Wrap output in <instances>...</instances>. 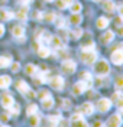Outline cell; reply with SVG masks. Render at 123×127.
Returning a JSON list of instances; mask_svg holds the SVG:
<instances>
[{
  "instance_id": "cell-17",
  "label": "cell",
  "mask_w": 123,
  "mask_h": 127,
  "mask_svg": "<svg viewBox=\"0 0 123 127\" xmlns=\"http://www.w3.org/2000/svg\"><path fill=\"white\" fill-rule=\"evenodd\" d=\"M15 17V13L13 12H10V10H6V9H0V19L1 20H10V19H13Z\"/></svg>"
},
{
  "instance_id": "cell-32",
  "label": "cell",
  "mask_w": 123,
  "mask_h": 127,
  "mask_svg": "<svg viewBox=\"0 0 123 127\" xmlns=\"http://www.w3.org/2000/svg\"><path fill=\"white\" fill-rule=\"evenodd\" d=\"M38 113V105L36 104H31L28 108H26V114L28 116H32V114H36Z\"/></svg>"
},
{
  "instance_id": "cell-36",
  "label": "cell",
  "mask_w": 123,
  "mask_h": 127,
  "mask_svg": "<svg viewBox=\"0 0 123 127\" xmlns=\"http://www.w3.org/2000/svg\"><path fill=\"white\" fill-rule=\"evenodd\" d=\"M59 119H61V116H59V114H57V116H49V117H48L49 123H52V127H54L58 121H59Z\"/></svg>"
},
{
  "instance_id": "cell-51",
  "label": "cell",
  "mask_w": 123,
  "mask_h": 127,
  "mask_svg": "<svg viewBox=\"0 0 123 127\" xmlns=\"http://www.w3.org/2000/svg\"><path fill=\"white\" fill-rule=\"evenodd\" d=\"M3 33H4V26H3V25L0 23V38L3 36Z\"/></svg>"
},
{
  "instance_id": "cell-40",
  "label": "cell",
  "mask_w": 123,
  "mask_h": 127,
  "mask_svg": "<svg viewBox=\"0 0 123 127\" xmlns=\"http://www.w3.org/2000/svg\"><path fill=\"white\" fill-rule=\"evenodd\" d=\"M116 104H117V108L120 110V113H123V95L117 100V101H116Z\"/></svg>"
},
{
  "instance_id": "cell-23",
  "label": "cell",
  "mask_w": 123,
  "mask_h": 127,
  "mask_svg": "<svg viewBox=\"0 0 123 127\" xmlns=\"http://www.w3.org/2000/svg\"><path fill=\"white\" fill-rule=\"evenodd\" d=\"M49 45H51V48L57 49V48H59L61 45H62V42H61V39H59V36H51Z\"/></svg>"
},
{
  "instance_id": "cell-38",
  "label": "cell",
  "mask_w": 123,
  "mask_h": 127,
  "mask_svg": "<svg viewBox=\"0 0 123 127\" xmlns=\"http://www.w3.org/2000/svg\"><path fill=\"white\" fill-rule=\"evenodd\" d=\"M68 124H70V121H67V120H64V119H59V121L57 123L58 127H68Z\"/></svg>"
},
{
  "instance_id": "cell-20",
  "label": "cell",
  "mask_w": 123,
  "mask_h": 127,
  "mask_svg": "<svg viewBox=\"0 0 123 127\" xmlns=\"http://www.w3.org/2000/svg\"><path fill=\"white\" fill-rule=\"evenodd\" d=\"M55 19H57V15H55L54 12H48V13L42 15V20L46 22V23H52V22H55Z\"/></svg>"
},
{
  "instance_id": "cell-25",
  "label": "cell",
  "mask_w": 123,
  "mask_h": 127,
  "mask_svg": "<svg viewBox=\"0 0 123 127\" xmlns=\"http://www.w3.org/2000/svg\"><path fill=\"white\" fill-rule=\"evenodd\" d=\"M88 49H94V40L93 39H85L81 45V51H88Z\"/></svg>"
},
{
  "instance_id": "cell-55",
  "label": "cell",
  "mask_w": 123,
  "mask_h": 127,
  "mask_svg": "<svg viewBox=\"0 0 123 127\" xmlns=\"http://www.w3.org/2000/svg\"><path fill=\"white\" fill-rule=\"evenodd\" d=\"M93 1H101V0H93Z\"/></svg>"
},
{
  "instance_id": "cell-9",
  "label": "cell",
  "mask_w": 123,
  "mask_h": 127,
  "mask_svg": "<svg viewBox=\"0 0 123 127\" xmlns=\"http://www.w3.org/2000/svg\"><path fill=\"white\" fill-rule=\"evenodd\" d=\"M122 126V117L120 114H113L109 121H107V127H120Z\"/></svg>"
},
{
  "instance_id": "cell-39",
  "label": "cell",
  "mask_w": 123,
  "mask_h": 127,
  "mask_svg": "<svg viewBox=\"0 0 123 127\" xmlns=\"http://www.w3.org/2000/svg\"><path fill=\"white\" fill-rule=\"evenodd\" d=\"M62 108L64 110H70L71 108V101L70 100H62Z\"/></svg>"
},
{
  "instance_id": "cell-10",
  "label": "cell",
  "mask_w": 123,
  "mask_h": 127,
  "mask_svg": "<svg viewBox=\"0 0 123 127\" xmlns=\"http://www.w3.org/2000/svg\"><path fill=\"white\" fill-rule=\"evenodd\" d=\"M112 62L115 64V65H122L123 64V51L122 49H117L115 51L113 54H112Z\"/></svg>"
},
{
  "instance_id": "cell-3",
  "label": "cell",
  "mask_w": 123,
  "mask_h": 127,
  "mask_svg": "<svg viewBox=\"0 0 123 127\" xmlns=\"http://www.w3.org/2000/svg\"><path fill=\"white\" fill-rule=\"evenodd\" d=\"M49 85L54 88V90H57V91H62L64 87H65V81L62 77H59V75H55V77H52V78L48 79Z\"/></svg>"
},
{
  "instance_id": "cell-26",
  "label": "cell",
  "mask_w": 123,
  "mask_h": 127,
  "mask_svg": "<svg viewBox=\"0 0 123 127\" xmlns=\"http://www.w3.org/2000/svg\"><path fill=\"white\" fill-rule=\"evenodd\" d=\"M68 7H70V10H71L73 13H80L81 9H82V6H81V3H77V1H75V3H71Z\"/></svg>"
},
{
  "instance_id": "cell-1",
  "label": "cell",
  "mask_w": 123,
  "mask_h": 127,
  "mask_svg": "<svg viewBox=\"0 0 123 127\" xmlns=\"http://www.w3.org/2000/svg\"><path fill=\"white\" fill-rule=\"evenodd\" d=\"M94 72L100 75V77H103V75H107L109 72H110V65L107 62L106 59H100V61H96L94 62Z\"/></svg>"
},
{
  "instance_id": "cell-11",
  "label": "cell",
  "mask_w": 123,
  "mask_h": 127,
  "mask_svg": "<svg viewBox=\"0 0 123 127\" xmlns=\"http://www.w3.org/2000/svg\"><path fill=\"white\" fill-rule=\"evenodd\" d=\"M80 113L84 114V116H93V113H94V105L87 101V103H84L81 107H80Z\"/></svg>"
},
{
  "instance_id": "cell-28",
  "label": "cell",
  "mask_w": 123,
  "mask_h": 127,
  "mask_svg": "<svg viewBox=\"0 0 123 127\" xmlns=\"http://www.w3.org/2000/svg\"><path fill=\"white\" fill-rule=\"evenodd\" d=\"M10 64H12V61L9 56H0V68H7Z\"/></svg>"
},
{
  "instance_id": "cell-19",
  "label": "cell",
  "mask_w": 123,
  "mask_h": 127,
  "mask_svg": "<svg viewBox=\"0 0 123 127\" xmlns=\"http://www.w3.org/2000/svg\"><path fill=\"white\" fill-rule=\"evenodd\" d=\"M41 104L45 110H49V108L54 107V98H52V97H46V98L41 100Z\"/></svg>"
},
{
  "instance_id": "cell-18",
  "label": "cell",
  "mask_w": 123,
  "mask_h": 127,
  "mask_svg": "<svg viewBox=\"0 0 123 127\" xmlns=\"http://www.w3.org/2000/svg\"><path fill=\"white\" fill-rule=\"evenodd\" d=\"M81 22H82V16L80 13H73V15L70 16V23L73 25V26H78Z\"/></svg>"
},
{
  "instance_id": "cell-7",
  "label": "cell",
  "mask_w": 123,
  "mask_h": 127,
  "mask_svg": "<svg viewBox=\"0 0 123 127\" xmlns=\"http://www.w3.org/2000/svg\"><path fill=\"white\" fill-rule=\"evenodd\" d=\"M96 107H97V110L100 113H107V111L110 110V107H112V100H109V98H100Z\"/></svg>"
},
{
  "instance_id": "cell-43",
  "label": "cell",
  "mask_w": 123,
  "mask_h": 127,
  "mask_svg": "<svg viewBox=\"0 0 123 127\" xmlns=\"http://www.w3.org/2000/svg\"><path fill=\"white\" fill-rule=\"evenodd\" d=\"M80 119H82L81 113H77V114H73L71 116V121H77V120H80Z\"/></svg>"
},
{
  "instance_id": "cell-21",
  "label": "cell",
  "mask_w": 123,
  "mask_h": 127,
  "mask_svg": "<svg viewBox=\"0 0 123 127\" xmlns=\"http://www.w3.org/2000/svg\"><path fill=\"white\" fill-rule=\"evenodd\" d=\"M38 55L41 58H48L51 55V49L48 46H39L38 48Z\"/></svg>"
},
{
  "instance_id": "cell-31",
  "label": "cell",
  "mask_w": 123,
  "mask_h": 127,
  "mask_svg": "<svg viewBox=\"0 0 123 127\" xmlns=\"http://www.w3.org/2000/svg\"><path fill=\"white\" fill-rule=\"evenodd\" d=\"M71 124H73V127H88L87 121L84 119H80V120H77V121H71Z\"/></svg>"
},
{
  "instance_id": "cell-22",
  "label": "cell",
  "mask_w": 123,
  "mask_h": 127,
  "mask_svg": "<svg viewBox=\"0 0 123 127\" xmlns=\"http://www.w3.org/2000/svg\"><path fill=\"white\" fill-rule=\"evenodd\" d=\"M96 26H97L98 29H106L107 26H109V19L107 17H98L97 22H96Z\"/></svg>"
},
{
  "instance_id": "cell-29",
  "label": "cell",
  "mask_w": 123,
  "mask_h": 127,
  "mask_svg": "<svg viewBox=\"0 0 123 127\" xmlns=\"http://www.w3.org/2000/svg\"><path fill=\"white\" fill-rule=\"evenodd\" d=\"M55 25H57L58 29H65L67 20L64 19V17H58V19H55Z\"/></svg>"
},
{
  "instance_id": "cell-27",
  "label": "cell",
  "mask_w": 123,
  "mask_h": 127,
  "mask_svg": "<svg viewBox=\"0 0 123 127\" xmlns=\"http://www.w3.org/2000/svg\"><path fill=\"white\" fill-rule=\"evenodd\" d=\"M31 119H29V124L32 127H36L38 124H39V121H41V119H39V116L38 114H32V116H29Z\"/></svg>"
},
{
  "instance_id": "cell-53",
  "label": "cell",
  "mask_w": 123,
  "mask_h": 127,
  "mask_svg": "<svg viewBox=\"0 0 123 127\" xmlns=\"http://www.w3.org/2000/svg\"><path fill=\"white\" fill-rule=\"evenodd\" d=\"M62 1H65V3H67V4H68V6H70V4L73 3V0H62Z\"/></svg>"
},
{
  "instance_id": "cell-45",
  "label": "cell",
  "mask_w": 123,
  "mask_h": 127,
  "mask_svg": "<svg viewBox=\"0 0 123 127\" xmlns=\"http://www.w3.org/2000/svg\"><path fill=\"white\" fill-rule=\"evenodd\" d=\"M116 33H117L119 36H123V26H117V28H116Z\"/></svg>"
},
{
  "instance_id": "cell-37",
  "label": "cell",
  "mask_w": 123,
  "mask_h": 127,
  "mask_svg": "<svg viewBox=\"0 0 123 127\" xmlns=\"http://www.w3.org/2000/svg\"><path fill=\"white\" fill-rule=\"evenodd\" d=\"M38 97H39L41 100H43V98H46V97H51V93H49L48 90H41V91L38 93Z\"/></svg>"
},
{
  "instance_id": "cell-2",
  "label": "cell",
  "mask_w": 123,
  "mask_h": 127,
  "mask_svg": "<svg viewBox=\"0 0 123 127\" xmlns=\"http://www.w3.org/2000/svg\"><path fill=\"white\" fill-rule=\"evenodd\" d=\"M80 58L84 64L87 65H93L97 61V52L94 49H88V51H81L80 52Z\"/></svg>"
},
{
  "instance_id": "cell-48",
  "label": "cell",
  "mask_w": 123,
  "mask_h": 127,
  "mask_svg": "<svg viewBox=\"0 0 123 127\" xmlns=\"http://www.w3.org/2000/svg\"><path fill=\"white\" fill-rule=\"evenodd\" d=\"M33 17H35V19H38V20H42V13H39V12H35Z\"/></svg>"
},
{
  "instance_id": "cell-35",
  "label": "cell",
  "mask_w": 123,
  "mask_h": 127,
  "mask_svg": "<svg viewBox=\"0 0 123 127\" xmlns=\"http://www.w3.org/2000/svg\"><path fill=\"white\" fill-rule=\"evenodd\" d=\"M9 111H10V114L12 116H17L19 113H20V108H19V104H13L10 108H9Z\"/></svg>"
},
{
  "instance_id": "cell-47",
  "label": "cell",
  "mask_w": 123,
  "mask_h": 127,
  "mask_svg": "<svg viewBox=\"0 0 123 127\" xmlns=\"http://www.w3.org/2000/svg\"><path fill=\"white\" fill-rule=\"evenodd\" d=\"M7 120H9L7 114H1V116H0V121H1V123H4V121H7Z\"/></svg>"
},
{
  "instance_id": "cell-8",
  "label": "cell",
  "mask_w": 123,
  "mask_h": 127,
  "mask_svg": "<svg viewBox=\"0 0 123 127\" xmlns=\"http://www.w3.org/2000/svg\"><path fill=\"white\" fill-rule=\"evenodd\" d=\"M15 17H17L19 20H23V22H25V20L29 17V10H28V6L22 4V7H20L16 13H15Z\"/></svg>"
},
{
  "instance_id": "cell-54",
  "label": "cell",
  "mask_w": 123,
  "mask_h": 127,
  "mask_svg": "<svg viewBox=\"0 0 123 127\" xmlns=\"http://www.w3.org/2000/svg\"><path fill=\"white\" fill-rule=\"evenodd\" d=\"M45 1H48V3H51V1H55V0H45Z\"/></svg>"
},
{
  "instance_id": "cell-6",
  "label": "cell",
  "mask_w": 123,
  "mask_h": 127,
  "mask_svg": "<svg viewBox=\"0 0 123 127\" xmlns=\"http://www.w3.org/2000/svg\"><path fill=\"white\" fill-rule=\"evenodd\" d=\"M61 69L65 74H74L75 69H77V64L74 62V61H71V59H65L62 62V65H61Z\"/></svg>"
},
{
  "instance_id": "cell-50",
  "label": "cell",
  "mask_w": 123,
  "mask_h": 127,
  "mask_svg": "<svg viewBox=\"0 0 123 127\" xmlns=\"http://www.w3.org/2000/svg\"><path fill=\"white\" fill-rule=\"evenodd\" d=\"M93 127H104V124H103L101 121H96V123H94V126H93Z\"/></svg>"
},
{
  "instance_id": "cell-13",
  "label": "cell",
  "mask_w": 123,
  "mask_h": 127,
  "mask_svg": "<svg viewBox=\"0 0 123 127\" xmlns=\"http://www.w3.org/2000/svg\"><path fill=\"white\" fill-rule=\"evenodd\" d=\"M12 35H13V38H16V39L25 36V28L22 25H15V26L12 28Z\"/></svg>"
},
{
  "instance_id": "cell-44",
  "label": "cell",
  "mask_w": 123,
  "mask_h": 127,
  "mask_svg": "<svg viewBox=\"0 0 123 127\" xmlns=\"http://www.w3.org/2000/svg\"><path fill=\"white\" fill-rule=\"evenodd\" d=\"M122 91H117V93H115V94H113V97H112V100H113V101H117V100H119V98H120V97H122Z\"/></svg>"
},
{
  "instance_id": "cell-33",
  "label": "cell",
  "mask_w": 123,
  "mask_h": 127,
  "mask_svg": "<svg viewBox=\"0 0 123 127\" xmlns=\"http://www.w3.org/2000/svg\"><path fill=\"white\" fill-rule=\"evenodd\" d=\"M81 79L82 81H87V82H93V75L88 71H82L81 72Z\"/></svg>"
},
{
  "instance_id": "cell-41",
  "label": "cell",
  "mask_w": 123,
  "mask_h": 127,
  "mask_svg": "<svg viewBox=\"0 0 123 127\" xmlns=\"http://www.w3.org/2000/svg\"><path fill=\"white\" fill-rule=\"evenodd\" d=\"M20 69V64L19 62H13L12 64V72H17Z\"/></svg>"
},
{
  "instance_id": "cell-56",
  "label": "cell",
  "mask_w": 123,
  "mask_h": 127,
  "mask_svg": "<svg viewBox=\"0 0 123 127\" xmlns=\"http://www.w3.org/2000/svg\"><path fill=\"white\" fill-rule=\"evenodd\" d=\"M0 127H9V126H0Z\"/></svg>"
},
{
  "instance_id": "cell-34",
  "label": "cell",
  "mask_w": 123,
  "mask_h": 127,
  "mask_svg": "<svg viewBox=\"0 0 123 127\" xmlns=\"http://www.w3.org/2000/svg\"><path fill=\"white\" fill-rule=\"evenodd\" d=\"M71 36H73V39H80L82 36V31L80 28H75L73 32H71Z\"/></svg>"
},
{
  "instance_id": "cell-14",
  "label": "cell",
  "mask_w": 123,
  "mask_h": 127,
  "mask_svg": "<svg viewBox=\"0 0 123 127\" xmlns=\"http://www.w3.org/2000/svg\"><path fill=\"white\" fill-rule=\"evenodd\" d=\"M16 88H17V91H19L20 94H23V95H26V94H28V91L31 90V88H29V84H28L26 81H23V79H20V81H17V84H16Z\"/></svg>"
},
{
  "instance_id": "cell-57",
  "label": "cell",
  "mask_w": 123,
  "mask_h": 127,
  "mask_svg": "<svg viewBox=\"0 0 123 127\" xmlns=\"http://www.w3.org/2000/svg\"><path fill=\"white\" fill-rule=\"evenodd\" d=\"M122 48H123V43H122ZM122 51H123V49H122Z\"/></svg>"
},
{
  "instance_id": "cell-4",
  "label": "cell",
  "mask_w": 123,
  "mask_h": 127,
  "mask_svg": "<svg viewBox=\"0 0 123 127\" xmlns=\"http://www.w3.org/2000/svg\"><path fill=\"white\" fill-rule=\"evenodd\" d=\"M90 85H91V82H87V81H82V79H80L78 82H75V84H74L73 93L75 95H80V94H82V93H85V91L90 88Z\"/></svg>"
},
{
  "instance_id": "cell-5",
  "label": "cell",
  "mask_w": 123,
  "mask_h": 127,
  "mask_svg": "<svg viewBox=\"0 0 123 127\" xmlns=\"http://www.w3.org/2000/svg\"><path fill=\"white\" fill-rule=\"evenodd\" d=\"M0 103H1V105H3L6 110H9V108L15 104V100H13V97H12L10 93H4V94L0 95Z\"/></svg>"
},
{
  "instance_id": "cell-16",
  "label": "cell",
  "mask_w": 123,
  "mask_h": 127,
  "mask_svg": "<svg viewBox=\"0 0 123 127\" xmlns=\"http://www.w3.org/2000/svg\"><path fill=\"white\" fill-rule=\"evenodd\" d=\"M10 84H12V78L9 75H0V88L6 90L10 87Z\"/></svg>"
},
{
  "instance_id": "cell-24",
  "label": "cell",
  "mask_w": 123,
  "mask_h": 127,
  "mask_svg": "<svg viewBox=\"0 0 123 127\" xmlns=\"http://www.w3.org/2000/svg\"><path fill=\"white\" fill-rule=\"evenodd\" d=\"M25 72H26L28 75H35V74L38 72V66L33 65V64H28V65L25 66Z\"/></svg>"
},
{
  "instance_id": "cell-46",
  "label": "cell",
  "mask_w": 123,
  "mask_h": 127,
  "mask_svg": "<svg viewBox=\"0 0 123 127\" xmlns=\"http://www.w3.org/2000/svg\"><path fill=\"white\" fill-rule=\"evenodd\" d=\"M26 97H29V98H35V97H36V94H35V91L29 90V91H28V94H26Z\"/></svg>"
},
{
  "instance_id": "cell-30",
  "label": "cell",
  "mask_w": 123,
  "mask_h": 127,
  "mask_svg": "<svg viewBox=\"0 0 123 127\" xmlns=\"http://www.w3.org/2000/svg\"><path fill=\"white\" fill-rule=\"evenodd\" d=\"M115 87L116 90H119V91H123V75H119L115 81Z\"/></svg>"
},
{
  "instance_id": "cell-42",
  "label": "cell",
  "mask_w": 123,
  "mask_h": 127,
  "mask_svg": "<svg viewBox=\"0 0 123 127\" xmlns=\"http://www.w3.org/2000/svg\"><path fill=\"white\" fill-rule=\"evenodd\" d=\"M57 6L59 9H67V7H68V4H67L65 1H62V0H58V1H57Z\"/></svg>"
},
{
  "instance_id": "cell-15",
  "label": "cell",
  "mask_w": 123,
  "mask_h": 127,
  "mask_svg": "<svg viewBox=\"0 0 123 127\" xmlns=\"http://www.w3.org/2000/svg\"><path fill=\"white\" fill-rule=\"evenodd\" d=\"M101 7H103V10H106V12H109V13H112V12L116 9V4L113 3V0H103Z\"/></svg>"
},
{
  "instance_id": "cell-12",
  "label": "cell",
  "mask_w": 123,
  "mask_h": 127,
  "mask_svg": "<svg viewBox=\"0 0 123 127\" xmlns=\"http://www.w3.org/2000/svg\"><path fill=\"white\" fill-rule=\"evenodd\" d=\"M115 39V32L113 31H106L101 36H100V40H101V43H104V45H107V43H110L112 40Z\"/></svg>"
},
{
  "instance_id": "cell-49",
  "label": "cell",
  "mask_w": 123,
  "mask_h": 127,
  "mask_svg": "<svg viewBox=\"0 0 123 127\" xmlns=\"http://www.w3.org/2000/svg\"><path fill=\"white\" fill-rule=\"evenodd\" d=\"M31 1H32V0H19V3H20V4H25V6H28Z\"/></svg>"
},
{
  "instance_id": "cell-52",
  "label": "cell",
  "mask_w": 123,
  "mask_h": 127,
  "mask_svg": "<svg viewBox=\"0 0 123 127\" xmlns=\"http://www.w3.org/2000/svg\"><path fill=\"white\" fill-rule=\"evenodd\" d=\"M119 15H120V17L123 19V4L122 6H119Z\"/></svg>"
}]
</instances>
